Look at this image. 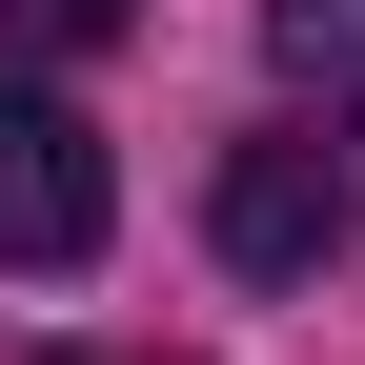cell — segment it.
<instances>
[{"label":"cell","mask_w":365,"mask_h":365,"mask_svg":"<svg viewBox=\"0 0 365 365\" xmlns=\"http://www.w3.org/2000/svg\"><path fill=\"white\" fill-rule=\"evenodd\" d=\"M143 0H0V61H102Z\"/></svg>","instance_id":"277c9868"},{"label":"cell","mask_w":365,"mask_h":365,"mask_svg":"<svg viewBox=\"0 0 365 365\" xmlns=\"http://www.w3.org/2000/svg\"><path fill=\"white\" fill-rule=\"evenodd\" d=\"M102 143H81L61 102H0V264H102Z\"/></svg>","instance_id":"7a4b0ae2"},{"label":"cell","mask_w":365,"mask_h":365,"mask_svg":"<svg viewBox=\"0 0 365 365\" xmlns=\"http://www.w3.org/2000/svg\"><path fill=\"white\" fill-rule=\"evenodd\" d=\"M223 264L244 284H325L345 264V223H365V182H345V143H223Z\"/></svg>","instance_id":"6da1fadb"},{"label":"cell","mask_w":365,"mask_h":365,"mask_svg":"<svg viewBox=\"0 0 365 365\" xmlns=\"http://www.w3.org/2000/svg\"><path fill=\"white\" fill-rule=\"evenodd\" d=\"M264 41H284V81L325 122H365V0H264Z\"/></svg>","instance_id":"3957f363"}]
</instances>
